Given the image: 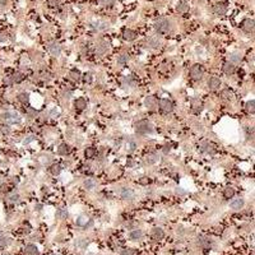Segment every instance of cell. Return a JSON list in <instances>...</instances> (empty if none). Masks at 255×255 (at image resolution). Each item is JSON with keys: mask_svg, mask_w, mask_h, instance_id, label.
I'll return each mask as SVG.
<instances>
[{"mask_svg": "<svg viewBox=\"0 0 255 255\" xmlns=\"http://www.w3.org/2000/svg\"><path fill=\"white\" fill-rule=\"evenodd\" d=\"M135 131L138 134H150L153 131L152 124L147 120H142L135 124Z\"/></svg>", "mask_w": 255, "mask_h": 255, "instance_id": "6da1fadb", "label": "cell"}, {"mask_svg": "<svg viewBox=\"0 0 255 255\" xmlns=\"http://www.w3.org/2000/svg\"><path fill=\"white\" fill-rule=\"evenodd\" d=\"M1 119L6 122V124H15V122L21 121L19 115L17 112H14V111H6V112H4L1 115Z\"/></svg>", "mask_w": 255, "mask_h": 255, "instance_id": "7a4b0ae2", "label": "cell"}, {"mask_svg": "<svg viewBox=\"0 0 255 255\" xmlns=\"http://www.w3.org/2000/svg\"><path fill=\"white\" fill-rule=\"evenodd\" d=\"M156 31L158 33H167L170 28H171V24L167 19H160V21L156 22Z\"/></svg>", "mask_w": 255, "mask_h": 255, "instance_id": "3957f363", "label": "cell"}, {"mask_svg": "<svg viewBox=\"0 0 255 255\" xmlns=\"http://www.w3.org/2000/svg\"><path fill=\"white\" fill-rule=\"evenodd\" d=\"M203 74H204V70L200 64H195L190 68V77L194 80H199L203 77Z\"/></svg>", "mask_w": 255, "mask_h": 255, "instance_id": "277c9868", "label": "cell"}, {"mask_svg": "<svg viewBox=\"0 0 255 255\" xmlns=\"http://www.w3.org/2000/svg\"><path fill=\"white\" fill-rule=\"evenodd\" d=\"M160 107L162 111H165V112H171L173 110V103L170 101L168 98H161L160 100Z\"/></svg>", "mask_w": 255, "mask_h": 255, "instance_id": "5b68a950", "label": "cell"}, {"mask_svg": "<svg viewBox=\"0 0 255 255\" xmlns=\"http://www.w3.org/2000/svg\"><path fill=\"white\" fill-rule=\"evenodd\" d=\"M120 196L124 200H133L135 194H134V191L131 190V189L124 188V189H121V191H120Z\"/></svg>", "mask_w": 255, "mask_h": 255, "instance_id": "8992f818", "label": "cell"}, {"mask_svg": "<svg viewBox=\"0 0 255 255\" xmlns=\"http://www.w3.org/2000/svg\"><path fill=\"white\" fill-rule=\"evenodd\" d=\"M244 204H245L244 199H242V198H237V199H234L232 202L230 203V208H231V209H234V211H240L241 208L244 207Z\"/></svg>", "mask_w": 255, "mask_h": 255, "instance_id": "52a82bcc", "label": "cell"}, {"mask_svg": "<svg viewBox=\"0 0 255 255\" xmlns=\"http://www.w3.org/2000/svg\"><path fill=\"white\" fill-rule=\"evenodd\" d=\"M49 52L51 54L52 56H59L60 52H61V46L59 44H56V42H52V44H50V46H49Z\"/></svg>", "mask_w": 255, "mask_h": 255, "instance_id": "ba28073f", "label": "cell"}, {"mask_svg": "<svg viewBox=\"0 0 255 255\" xmlns=\"http://www.w3.org/2000/svg\"><path fill=\"white\" fill-rule=\"evenodd\" d=\"M200 149H202L203 153H209V154H213L216 152V148L212 143H203L200 145Z\"/></svg>", "mask_w": 255, "mask_h": 255, "instance_id": "9c48e42d", "label": "cell"}, {"mask_svg": "<svg viewBox=\"0 0 255 255\" xmlns=\"http://www.w3.org/2000/svg\"><path fill=\"white\" fill-rule=\"evenodd\" d=\"M242 28H244V31H246V32H253L254 31V19H245L244 22H242Z\"/></svg>", "mask_w": 255, "mask_h": 255, "instance_id": "30bf717a", "label": "cell"}, {"mask_svg": "<svg viewBox=\"0 0 255 255\" xmlns=\"http://www.w3.org/2000/svg\"><path fill=\"white\" fill-rule=\"evenodd\" d=\"M142 236H143L142 230H138V228L131 230L130 232H129V239H130V240H133V241H138V240H140Z\"/></svg>", "mask_w": 255, "mask_h": 255, "instance_id": "8fae6325", "label": "cell"}, {"mask_svg": "<svg viewBox=\"0 0 255 255\" xmlns=\"http://www.w3.org/2000/svg\"><path fill=\"white\" fill-rule=\"evenodd\" d=\"M145 106H147V109L150 110V111L156 110V107H157V101H156V98L152 97V96L147 97V98H145Z\"/></svg>", "mask_w": 255, "mask_h": 255, "instance_id": "7c38bea8", "label": "cell"}, {"mask_svg": "<svg viewBox=\"0 0 255 255\" xmlns=\"http://www.w3.org/2000/svg\"><path fill=\"white\" fill-rule=\"evenodd\" d=\"M208 86L212 90H218L221 87V79L217 78V77H212V78L208 80Z\"/></svg>", "mask_w": 255, "mask_h": 255, "instance_id": "4fadbf2b", "label": "cell"}, {"mask_svg": "<svg viewBox=\"0 0 255 255\" xmlns=\"http://www.w3.org/2000/svg\"><path fill=\"white\" fill-rule=\"evenodd\" d=\"M24 254L26 255H40V251H38L37 246L29 244V245H27L24 248Z\"/></svg>", "mask_w": 255, "mask_h": 255, "instance_id": "5bb4252c", "label": "cell"}, {"mask_svg": "<svg viewBox=\"0 0 255 255\" xmlns=\"http://www.w3.org/2000/svg\"><path fill=\"white\" fill-rule=\"evenodd\" d=\"M152 237L154 240H162V239L165 237V232L163 230L160 228V227H156V228L152 230Z\"/></svg>", "mask_w": 255, "mask_h": 255, "instance_id": "9a60e30c", "label": "cell"}, {"mask_svg": "<svg viewBox=\"0 0 255 255\" xmlns=\"http://www.w3.org/2000/svg\"><path fill=\"white\" fill-rule=\"evenodd\" d=\"M74 106H75V109H77V110L82 111V110H84V109L87 107V101H86V100H84L83 97H79V98H77V100H75Z\"/></svg>", "mask_w": 255, "mask_h": 255, "instance_id": "2e32d148", "label": "cell"}, {"mask_svg": "<svg viewBox=\"0 0 255 255\" xmlns=\"http://www.w3.org/2000/svg\"><path fill=\"white\" fill-rule=\"evenodd\" d=\"M88 222H90V218H88L87 216H79L75 221L77 226H79V227H87Z\"/></svg>", "mask_w": 255, "mask_h": 255, "instance_id": "e0dca14e", "label": "cell"}, {"mask_svg": "<svg viewBox=\"0 0 255 255\" xmlns=\"http://www.w3.org/2000/svg\"><path fill=\"white\" fill-rule=\"evenodd\" d=\"M144 161H145V163H148V165H153L158 161V156L156 153H148L144 157Z\"/></svg>", "mask_w": 255, "mask_h": 255, "instance_id": "ac0fdd59", "label": "cell"}, {"mask_svg": "<svg viewBox=\"0 0 255 255\" xmlns=\"http://www.w3.org/2000/svg\"><path fill=\"white\" fill-rule=\"evenodd\" d=\"M122 37H124V40H126V41H133L134 38L137 37V33L131 29H125L124 33H122Z\"/></svg>", "mask_w": 255, "mask_h": 255, "instance_id": "d6986e66", "label": "cell"}, {"mask_svg": "<svg viewBox=\"0 0 255 255\" xmlns=\"http://www.w3.org/2000/svg\"><path fill=\"white\" fill-rule=\"evenodd\" d=\"M223 72L226 73V74H234L235 73V65L231 64L230 61H227V63H225V65H223Z\"/></svg>", "mask_w": 255, "mask_h": 255, "instance_id": "ffe728a7", "label": "cell"}, {"mask_svg": "<svg viewBox=\"0 0 255 255\" xmlns=\"http://www.w3.org/2000/svg\"><path fill=\"white\" fill-rule=\"evenodd\" d=\"M214 11H216V14H218V15H225L226 11H227V6L223 5V4H217L214 8Z\"/></svg>", "mask_w": 255, "mask_h": 255, "instance_id": "44dd1931", "label": "cell"}, {"mask_svg": "<svg viewBox=\"0 0 255 255\" xmlns=\"http://www.w3.org/2000/svg\"><path fill=\"white\" fill-rule=\"evenodd\" d=\"M176 9H177V11H180V13H185V11L189 9V5H188L186 1H179L176 5Z\"/></svg>", "mask_w": 255, "mask_h": 255, "instance_id": "7402d4cb", "label": "cell"}, {"mask_svg": "<svg viewBox=\"0 0 255 255\" xmlns=\"http://www.w3.org/2000/svg\"><path fill=\"white\" fill-rule=\"evenodd\" d=\"M241 61V55L240 54H237V52H234V54H231L230 55V63L231 64H237V63H240Z\"/></svg>", "mask_w": 255, "mask_h": 255, "instance_id": "603a6c76", "label": "cell"}, {"mask_svg": "<svg viewBox=\"0 0 255 255\" xmlns=\"http://www.w3.org/2000/svg\"><path fill=\"white\" fill-rule=\"evenodd\" d=\"M223 195H225V198L227 199H231L232 196L235 195V189L232 186H227L225 189V191H223Z\"/></svg>", "mask_w": 255, "mask_h": 255, "instance_id": "cb8c5ba5", "label": "cell"}, {"mask_svg": "<svg viewBox=\"0 0 255 255\" xmlns=\"http://www.w3.org/2000/svg\"><path fill=\"white\" fill-rule=\"evenodd\" d=\"M148 45H149V47L157 49V47H160L161 46V41L158 40V38H156V37H152V38H149L148 40Z\"/></svg>", "mask_w": 255, "mask_h": 255, "instance_id": "d4e9b609", "label": "cell"}, {"mask_svg": "<svg viewBox=\"0 0 255 255\" xmlns=\"http://www.w3.org/2000/svg\"><path fill=\"white\" fill-rule=\"evenodd\" d=\"M198 244L202 246V248H209L211 241H209V239H207V237H200V239H198Z\"/></svg>", "mask_w": 255, "mask_h": 255, "instance_id": "484cf974", "label": "cell"}, {"mask_svg": "<svg viewBox=\"0 0 255 255\" xmlns=\"http://www.w3.org/2000/svg\"><path fill=\"white\" fill-rule=\"evenodd\" d=\"M246 111L250 112V114L255 112V101L254 100H250V101L246 102Z\"/></svg>", "mask_w": 255, "mask_h": 255, "instance_id": "4316f807", "label": "cell"}, {"mask_svg": "<svg viewBox=\"0 0 255 255\" xmlns=\"http://www.w3.org/2000/svg\"><path fill=\"white\" fill-rule=\"evenodd\" d=\"M69 77H70L73 80H79L80 73H79V70H77V69H73V70L69 72Z\"/></svg>", "mask_w": 255, "mask_h": 255, "instance_id": "83f0119b", "label": "cell"}, {"mask_svg": "<svg viewBox=\"0 0 255 255\" xmlns=\"http://www.w3.org/2000/svg\"><path fill=\"white\" fill-rule=\"evenodd\" d=\"M95 154H96V149L92 148V147H90V148H87L86 150H84V156H86L87 158L95 157Z\"/></svg>", "mask_w": 255, "mask_h": 255, "instance_id": "f1b7e54d", "label": "cell"}, {"mask_svg": "<svg viewBox=\"0 0 255 255\" xmlns=\"http://www.w3.org/2000/svg\"><path fill=\"white\" fill-rule=\"evenodd\" d=\"M18 100H19V101H21L22 103H26V102H28V100H29V95L26 93V92H23V93H19V95H18Z\"/></svg>", "mask_w": 255, "mask_h": 255, "instance_id": "f546056e", "label": "cell"}, {"mask_svg": "<svg viewBox=\"0 0 255 255\" xmlns=\"http://www.w3.org/2000/svg\"><path fill=\"white\" fill-rule=\"evenodd\" d=\"M11 79H13V82L19 83V82H22V80L24 79V77H23L22 73H15V74H14L13 77H11Z\"/></svg>", "mask_w": 255, "mask_h": 255, "instance_id": "4dcf8cb0", "label": "cell"}, {"mask_svg": "<svg viewBox=\"0 0 255 255\" xmlns=\"http://www.w3.org/2000/svg\"><path fill=\"white\" fill-rule=\"evenodd\" d=\"M50 171H51L52 175H55V176H56V175H59V173H60L61 167H60L59 165H52V166H51V168H50Z\"/></svg>", "mask_w": 255, "mask_h": 255, "instance_id": "1f68e13d", "label": "cell"}, {"mask_svg": "<svg viewBox=\"0 0 255 255\" xmlns=\"http://www.w3.org/2000/svg\"><path fill=\"white\" fill-rule=\"evenodd\" d=\"M59 153L60 154H67L69 153V145L68 144H61L59 147Z\"/></svg>", "mask_w": 255, "mask_h": 255, "instance_id": "d6a6232c", "label": "cell"}, {"mask_svg": "<svg viewBox=\"0 0 255 255\" xmlns=\"http://www.w3.org/2000/svg\"><path fill=\"white\" fill-rule=\"evenodd\" d=\"M191 106H193V109L194 110H200L202 109V103H200V101H198L196 98H194L191 101Z\"/></svg>", "mask_w": 255, "mask_h": 255, "instance_id": "836d02e7", "label": "cell"}, {"mask_svg": "<svg viewBox=\"0 0 255 255\" xmlns=\"http://www.w3.org/2000/svg\"><path fill=\"white\" fill-rule=\"evenodd\" d=\"M84 188H86L87 190H91V189H93V188H95V181L91 180V179H88L86 183H84Z\"/></svg>", "mask_w": 255, "mask_h": 255, "instance_id": "e575fe53", "label": "cell"}, {"mask_svg": "<svg viewBox=\"0 0 255 255\" xmlns=\"http://www.w3.org/2000/svg\"><path fill=\"white\" fill-rule=\"evenodd\" d=\"M56 217L59 218V219L67 218V217H68V213H67L65 211H63V209H59V211H57V213H56Z\"/></svg>", "mask_w": 255, "mask_h": 255, "instance_id": "d590c367", "label": "cell"}, {"mask_svg": "<svg viewBox=\"0 0 255 255\" xmlns=\"http://www.w3.org/2000/svg\"><path fill=\"white\" fill-rule=\"evenodd\" d=\"M107 49H109V46H107V44H102L101 46H97V52H98V54H103Z\"/></svg>", "mask_w": 255, "mask_h": 255, "instance_id": "8d00e7d4", "label": "cell"}, {"mask_svg": "<svg viewBox=\"0 0 255 255\" xmlns=\"http://www.w3.org/2000/svg\"><path fill=\"white\" fill-rule=\"evenodd\" d=\"M126 61H128V56H126V55H121V56L117 59V64H119V65H124Z\"/></svg>", "mask_w": 255, "mask_h": 255, "instance_id": "74e56055", "label": "cell"}, {"mask_svg": "<svg viewBox=\"0 0 255 255\" xmlns=\"http://www.w3.org/2000/svg\"><path fill=\"white\" fill-rule=\"evenodd\" d=\"M8 244V239H6V236L4 234H1L0 232V245H6Z\"/></svg>", "mask_w": 255, "mask_h": 255, "instance_id": "f35d334b", "label": "cell"}, {"mask_svg": "<svg viewBox=\"0 0 255 255\" xmlns=\"http://www.w3.org/2000/svg\"><path fill=\"white\" fill-rule=\"evenodd\" d=\"M121 255H137V251L133 250V249H126V250H124V251L121 253Z\"/></svg>", "mask_w": 255, "mask_h": 255, "instance_id": "ab89813d", "label": "cell"}, {"mask_svg": "<svg viewBox=\"0 0 255 255\" xmlns=\"http://www.w3.org/2000/svg\"><path fill=\"white\" fill-rule=\"evenodd\" d=\"M149 183H150V180L148 179V177H142V179L139 180V184H142V185H147Z\"/></svg>", "mask_w": 255, "mask_h": 255, "instance_id": "60d3db41", "label": "cell"}, {"mask_svg": "<svg viewBox=\"0 0 255 255\" xmlns=\"http://www.w3.org/2000/svg\"><path fill=\"white\" fill-rule=\"evenodd\" d=\"M126 147H128V148H129V150H130V152H133V150L135 149V143H134V142H129V143H128V144H126Z\"/></svg>", "mask_w": 255, "mask_h": 255, "instance_id": "b9f144b4", "label": "cell"}, {"mask_svg": "<svg viewBox=\"0 0 255 255\" xmlns=\"http://www.w3.org/2000/svg\"><path fill=\"white\" fill-rule=\"evenodd\" d=\"M115 1H116V0H101V3L103 5H112Z\"/></svg>", "mask_w": 255, "mask_h": 255, "instance_id": "7bdbcfd3", "label": "cell"}, {"mask_svg": "<svg viewBox=\"0 0 255 255\" xmlns=\"http://www.w3.org/2000/svg\"><path fill=\"white\" fill-rule=\"evenodd\" d=\"M34 140V137H32V135H29V137H27V139H24V144H28V143H31V142H33Z\"/></svg>", "mask_w": 255, "mask_h": 255, "instance_id": "ee69618b", "label": "cell"}, {"mask_svg": "<svg viewBox=\"0 0 255 255\" xmlns=\"http://www.w3.org/2000/svg\"><path fill=\"white\" fill-rule=\"evenodd\" d=\"M84 80H86V82H92V75H91V73H88V74H86L84 75Z\"/></svg>", "mask_w": 255, "mask_h": 255, "instance_id": "f6af8a7d", "label": "cell"}, {"mask_svg": "<svg viewBox=\"0 0 255 255\" xmlns=\"http://www.w3.org/2000/svg\"><path fill=\"white\" fill-rule=\"evenodd\" d=\"M49 3L51 4L52 6H55V5H57V4L60 3V0H49Z\"/></svg>", "mask_w": 255, "mask_h": 255, "instance_id": "bcb514c9", "label": "cell"}, {"mask_svg": "<svg viewBox=\"0 0 255 255\" xmlns=\"http://www.w3.org/2000/svg\"><path fill=\"white\" fill-rule=\"evenodd\" d=\"M4 40H6V33L1 32V33H0V42H3Z\"/></svg>", "mask_w": 255, "mask_h": 255, "instance_id": "7dc6e473", "label": "cell"}, {"mask_svg": "<svg viewBox=\"0 0 255 255\" xmlns=\"http://www.w3.org/2000/svg\"><path fill=\"white\" fill-rule=\"evenodd\" d=\"M170 149H171V145H165V147H163V152H165V153H168Z\"/></svg>", "mask_w": 255, "mask_h": 255, "instance_id": "c3c4849f", "label": "cell"}, {"mask_svg": "<svg viewBox=\"0 0 255 255\" xmlns=\"http://www.w3.org/2000/svg\"><path fill=\"white\" fill-rule=\"evenodd\" d=\"M18 198H19L18 195H11V196H10V200H11V202H17Z\"/></svg>", "mask_w": 255, "mask_h": 255, "instance_id": "681fc988", "label": "cell"}, {"mask_svg": "<svg viewBox=\"0 0 255 255\" xmlns=\"http://www.w3.org/2000/svg\"><path fill=\"white\" fill-rule=\"evenodd\" d=\"M176 193H177V194H181V195H184V194H185V191H184V190H181L180 188L176 190Z\"/></svg>", "mask_w": 255, "mask_h": 255, "instance_id": "f907efd6", "label": "cell"}, {"mask_svg": "<svg viewBox=\"0 0 255 255\" xmlns=\"http://www.w3.org/2000/svg\"><path fill=\"white\" fill-rule=\"evenodd\" d=\"M218 1H227V0H218Z\"/></svg>", "mask_w": 255, "mask_h": 255, "instance_id": "816d5d0a", "label": "cell"}]
</instances>
